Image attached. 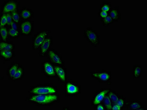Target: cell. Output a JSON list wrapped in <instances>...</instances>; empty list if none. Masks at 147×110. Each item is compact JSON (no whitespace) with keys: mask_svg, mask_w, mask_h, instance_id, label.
Returning a JSON list of instances; mask_svg holds the SVG:
<instances>
[{"mask_svg":"<svg viewBox=\"0 0 147 110\" xmlns=\"http://www.w3.org/2000/svg\"><path fill=\"white\" fill-rule=\"evenodd\" d=\"M127 101L126 98L123 95H119V98L117 101L116 104L120 107L121 110L124 109L125 106Z\"/></svg>","mask_w":147,"mask_h":110,"instance_id":"28","label":"cell"},{"mask_svg":"<svg viewBox=\"0 0 147 110\" xmlns=\"http://www.w3.org/2000/svg\"><path fill=\"white\" fill-rule=\"evenodd\" d=\"M6 19H7V25L8 26H10L11 22L13 21L12 16H11V14H10V13L6 14Z\"/></svg>","mask_w":147,"mask_h":110,"instance_id":"32","label":"cell"},{"mask_svg":"<svg viewBox=\"0 0 147 110\" xmlns=\"http://www.w3.org/2000/svg\"><path fill=\"white\" fill-rule=\"evenodd\" d=\"M6 25H7L6 15V14H3L1 17V27H5Z\"/></svg>","mask_w":147,"mask_h":110,"instance_id":"31","label":"cell"},{"mask_svg":"<svg viewBox=\"0 0 147 110\" xmlns=\"http://www.w3.org/2000/svg\"><path fill=\"white\" fill-rule=\"evenodd\" d=\"M1 51H13L15 49V45L12 42L1 41Z\"/></svg>","mask_w":147,"mask_h":110,"instance_id":"19","label":"cell"},{"mask_svg":"<svg viewBox=\"0 0 147 110\" xmlns=\"http://www.w3.org/2000/svg\"><path fill=\"white\" fill-rule=\"evenodd\" d=\"M144 73L142 65L135 64L133 66V78L138 79L142 77Z\"/></svg>","mask_w":147,"mask_h":110,"instance_id":"16","label":"cell"},{"mask_svg":"<svg viewBox=\"0 0 147 110\" xmlns=\"http://www.w3.org/2000/svg\"><path fill=\"white\" fill-rule=\"evenodd\" d=\"M1 57L5 61H9L15 56V52L14 51H1Z\"/></svg>","mask_w":147,"mask_h":110,"instance_id":"18","label":"cell"},{"mask_svg":"<svg viewBox=\"0 0 147 110\" xmlns=\"http://www.w3.org/2000/svg\"><path fill=\"white\" fill-rule=\"evenodd\" d=\"M9 26L10 28H12V29L19 30V29H18V24H17L15 22L13 21L11 22V24H10Z\"/></svg>","mask_w":147,"mask_h":110,"instance_id":"34","label":"cell"},{"mask_svg":"<svg viewBox=\"0 0 147 110\" xmlns=\"http://www.w3.org/2000/svg\"><path fill=\"white\" fill-rule=\"evenodd\" d=\"M11 16L13 21L15 22L17 24H19L20 21V15L18 12L17 10L11 13Z\"/></svg>","mask_w":147,"mask_h":110,"instance_id":"29","label":"cell"},{"mask_svg":"<svg viewBox=\"0 0 147 110\" xmlns=\"http://www.w3.org/2000/svg\"><path fill=\"white\" fill-rule=\"evenodd\" d=\"M82 93L81 85L77 82L67 81L65 85V96L66 97H76Z\"/></svg>","mask_w":147,"mask_h":110,"instance_id":"5","label":"cell"},{"mask_svg":"<svg viewBox=\"0 0 147 110\" xmlns=\"http://www.w3.org/2000/svg\"><path fill=\"white\" fill-rule=\"evenodd\" d=\"M55 70L58 80L62 83H65L67 81V69L64 66H54Z\"/></svg>","mask_w":147,"mask_h":110,"instance_id":"12","label":"cell"},{"mask_svg":"<svg viewBox=\"0 0 147 110\" xmlns=\"http://www.w3.org/2000/svg\"><path fill=\"white\" fill-rule=\"evenodd\" d=\"M101 103L105 107V110H111L113 103L110 98L109 97L108 94L105 95Z\"/></svg>","mask_w":147,"mask_h":110,"instance_id":"25","label":"cell"},{"mask_svg":"<svg viewBox=\"0 0 147 110\" xmlns=\"http://www.w3.org/2000/svg\"><path fill=\"white\" fill-rule=\"evenodd\" d=\"M50 32L49 30H42L34 35L32 39V50H36L39 49L43 43L49 37L48 35Z\"/></svg>","mask_w":147,"mask_h":110,"instance_id":"6","label":"cell"},{"mask_svg":"<svg viewBox=\"0 0 147 110\" xmlns=\"http://www.w3.org/2000/svg\"><path fill=\"white\" fill-rule=\"evenodd\" d=\"M19 29L21 35L31 36L34 30V23L31 21H25L21 23Z\"/></svg>","mask_w":147,"mask_h":110,"instance_id":"8","label":"cell"},{"mask_svg":"<svg viewBox=\"0 0 147 110\" xmlns=\"http://www.w3.org/2000/svg\"><path fill=\"white\" fill-rule=\"evenodd\" d=\"M109 15V13L106 11H102V10H99L97 13V16L100 20H102L105 19Z\"/></svg>","mask_w":147,"mask_h":110,"instance_id":"30","label":"cell"},{"mask_svg":"<svg viewBox=\"0 0 147 110\" xmlns=\"http://www.w3.org/2000/svg\"><path fill=\"white\" fill-rule=\"evenodd\" d=\"M29 95L49 94L58 93L57 86L51 84H41L31 86L27 92Z\"/></svg>","mask_w":147,"mask_h":110,"instance_id":"2","label":"cell"},{"mask_svg":"<svg viewBox=\"0 0 147 110\" xmlns=\"http://www.w3.org/2000/svg\"><path fill=\"white\" fill-rule=\"evenodd\" d=\"M102 25L104 27H109L110 25L114 24V22L111 17L109 15L107 17L101 20Z\"/></svg>","mask_w":147,"mask_h":110,"instance_id":"27","label":"cell"},{"mask_svg":"<svg viewBox=\"0 0 147 110\" xmlns=\"http://www.w3.org/2000/svg\"><path fill=\"white\" fill-rule=\"evenodd\" d=\"M18 3L14 1H6L2 6V12L3 14L9 13L18 10L19 7Z\"/></svg>","mask_w":147,"mask_h":110,"instance_id":"13","label":"cell"},{"mask_svg":"<svg viewBox=\"0 0 147 110\" xmlns=\"http://www.w3.org/2000/svg\"><path fill=\"white\" fill-rule=\"evenodd\" d=\"M63 109L67 110H69L70 109H69V107H66H66H63Z\"/></svg>","mask_w":147,"mask_h":110,"instance_id":"36","label":"cell"},{"mask_svg":"<svg viewBox=\"0 0 147 110\" xmlns=\"http://www.w3.org/2000/svg\"><path fill=\"white\" fill-rule=\"evenodd\" d=\"M53 37H49L43 43L39 48V55L41 58L47 56L48 53L50 51L53 45Z\"/></svg>","mask_w":147,"mask_h":110,"instance_id":"10","label":"cell"},{"mask_svg":"<svg viewBox=\"0 0 147 110\" xmlns=\"http://www.w3.org/2000/svg\"><path fill=\"white\" fill-rule=\"evenodd\" d=\"M109 15L114 21V23L119 22L121 20V14L119 6H114L109 12Z\"/></svg>","mask_w":147,"mask_h":110,"instance_id":"17","label":"cell"},{"mask_svg":"<svg viewBox=\"0 0 147 110\" xmlns=\"http://www.w3.org/2000/svg\"><path fill=\"white\" fill-rule=\"evenodd\" d=\"M111 110H121L120 107L116 103L113 104Z\"/></svg>","mask_w":147,"mask_h":110,"instance_id":"35","label":"cell"},{"mask_svg":"<svg viewBox=\"0 0 147 110\" xmlns=\"http://www.w3.org/2000/svg\"><path fill=\"white\" fill-rule=\"evenodd\" d=\"M51 63L55 66H64L65 61L61 55L54 49H51L47 54Z\"/></svg>","mask_w":147,"mask_h":110,"instance_id":"9","label":"cell"},{"mask_svg":"<svg viewBox=\"0 0 147 110\" xmlns=\"http://www.w3.org/2000/svg\"><path fill=\"white\" fill-rule=\"evenodd\" d=\"M112 8V3L111 2L105 1L101 4L99 10L109 13Z\"/></svg>","mask_w":147,"mask_h":110,"instance_id":"23","label":"cell"},{"mask_svg":"<svg viewBox=\"0 0 147 110\" xmlns=\"http://www.w3.org/2000/svg\"><path fill=\"white\" fill-rule=\"evenodd\" d=\"M93 109L95 110H105V107L101 103L93 107Z\"/></svg>","mask_w":147,"mask_h":110,"instance_id":"33","label":"cell"},{"mask_svg":"<svg viewBox=\"0 0 147 110\" xmlns=\"http://www.w3.org/2000/svg\"><path fill=\"white\" fill-rule=\"evenodd\" d=\"M84 38L92 46L98 47L100 44V36L91 27H87L84 31Z\"/></svg>","mask_w":147,"mask_h":110,"instance_id":"4","label":"cell"},{"mask_svg":"<svg viewBox=\"0 0 147 110\" xmlns=\"http://www.w3.org/2000/svg\"><path fill=\"white\" fill-rule=\"evenodd\" d=\"M24 68L20 64L13 78V81H18L22 80L24 77Z\"/></svg>","mask_w":147,"mask_h":110,"instance_id":"20","label":"cell"},{"mask_svg":"<svg viewBox=\"0 0 147 110\" xmlns=\"http://www.w3.org/2000/svg\"><path fill=\"white\" fill-rule=\"evenodd\" d=\"M42 71L45 75L49 77H54L56 76L54 66L50 62L45 61L42 65Z\"/></svg>","mask_w":147,"mask_h":110,"instance_id":"14","label":"cell"},{"mask_svg":"<svg viewBox=\"0 0 147 110\" xmlns=\"http://www.w3.org/2000/svg\"><path fill=\"white\" fill-rule=\"evenodd\" d=\"M59 93L49 94L29 95L26 98V102L32 103L37 107H50L59 103Z\"/></svg>","mask_w":147,"mask_h":110,"instance_id":"1","label":"cell"},{"mask_svg":"<svg viewBox=\"0 0 147 110\" xmlns=\"http://www.w3.org/2000/svg\"><path fill=\"white\" fill-rule=\"evenodd\" d=\"M108 95L109 96V97L110 98L113 104L116 103L120 94L115 91L111 89L108 93Z\"/></svg>","mask_w":147,"mask_h":110,"instance_id":"22","label":"cell"},{"mask_svg":"<svg viewBox=\"0 0 147 110\" xmlns=\"http://www.w3.org/2000/svg\"><path fill=\"white\" fill-rule=\"evenodd\" d=\"M20 65V64L19 63L13 62L9 66L6 71V74L9 79L13 81V78Z\"/></svg>","mask_w":147,"mask_h":110,"instance_id":"15","label":"cell"},{"mask_svg":"<svg viewBox=\"0 0 147 110\" xmlns=\"http://www.w3.org/2000/svg\"><path fill=\"white\" fill-rule=\"evenodd\" d=\"M124 109L128 110H146L145 105L137 99L127 100Z\"/></svg>","mask_w":147,"mask_h":110,"instance_id":"11","label":"cell"},{"mask_svg":"<svg viewBox=\"0 0 147 110\" xmlns=\"http://www.w3.org/2000/svg\"><path fill=\"white\" fill-rule=\"evenodd\" d=\"M1 31V41H8L9 37V29L6 27H1L0 29Z\"/></svg>","mask_w":147,"mask_h":110,"instance_id":"24","label":"cell"},{"mask_svg":"<svg viewBox=\"0 0 147 110\" xmlns=\"http://www.w3.org/2000/svg\"><path fill=\"white\" fill-rule=\"evenodd\" d=\"M9 38H19L21 35L20 32L19 30L12 29L9 28Z\"/></svg>","mask_w":147,"mask_h":110,"instance_id":"26","label":"cell"},{"mask_svg":"<svg viewBox=\"0 0 147 110\" xmlns=\"http://www.w3.org/2000/svg\"><path fill=\"white\" fill-rule=\"evenodd\" d=\"M21 17L24 20H28L32 17V12L30 9L23 8L21 11L20 13Z\"/></svg>","mask_w":147,"mask_h":110,"instance_id":"21","label":"cell"},{"mask_svg":"<svg viewBox=\"0 0 147 110\" xmlns=\"http://www.w3.org/2000/svg\"><path fill=\"white\" fill-rule=\"evenodd\" d=\"M111 90L110 88H101L99 90H96L94 93L93 96L91 98V105L94 107L102 103L105 95Z\"/></svg>","mask_w":147,"mask_h":110,"instance_id":"7","label":"cell"},{"mask_svg":"<svg viewBox=\"0 0 147 110\" xmlns=\"http://www.w3.org/2000/svg\"><path fill=\"white\" fill-rule=\"evenodd\" d=\"M90 76L99 83L111 85L112 73L110 71L103 69L92 71L90 72Z\"/></svg>","mask_w":147,"mask_h":110,"instance_id":"3","label":"cell"}]
</instances>
